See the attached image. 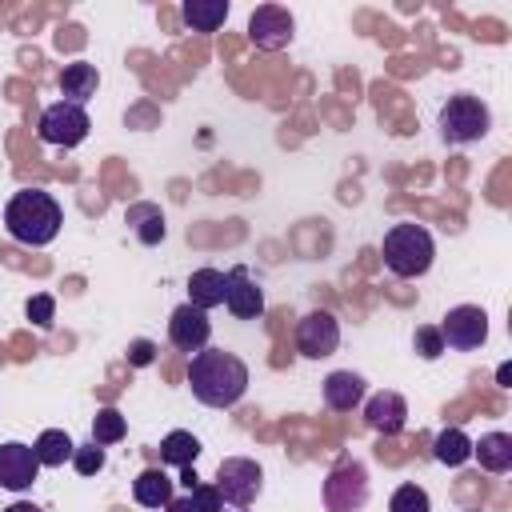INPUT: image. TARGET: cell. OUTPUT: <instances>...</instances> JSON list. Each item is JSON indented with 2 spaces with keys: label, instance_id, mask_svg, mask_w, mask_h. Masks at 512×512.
I'll list each match as a JSON object with an SVG mask.
<instances>
[{
  "label": "cell",
  "instance_id": "cell-3",
  "mask_svg": "<svg viewBox=\"0 0 512 512\" xmlns=\"http://www.w3.org/2000/svg\"><path fill=\"white\" fill-rule=\"evenodd\" d=\"M432 256H436V244H432L428 228H420V224H392L384 232V264H388L392 276H400V280L424 276L432 268Z\"/></svg>",
  "mask_w": 512,
  "mask_h": 512
},
{
  "label": "cell",
  "instance_id": "cell-33",
  "mask_svg": "<svg viewBox=\"0 0 512 512\" xmlns=\"http://www.w3.org/2000/svg\"><path fill=\"white\" fill-rule=\"evenodd\" d=\"M180 480H184V488H188V492L200 484V480H196V472H192V464H188V468H180Z\"/></svg>",
  "mask_w": 512,
  "mask_h": 512
},
{
  "label": "cell",
  "instance_id": "cell-17",
  "mask_svg": "<svg viewBox=\"0 0 512 512\" xmlns=\"http://www.w3.org/2000/svg\"><path fill=\"white\" fill-rule=\"evenodd\" d=\"M132 496L144 508H168V500H172V476L164 468H144L132 480Z\"/></svg>",
  "mask_w": 512,
  "mask_h": 512
},
{
  "label": "cell",
  "instance_id": "cell-8",
  "mask_svg": "<svg viewBox=\"0 0 512 512\" xmlns=\"http://www.w3.org/2000/svg\"><path fill=\"white\" fill-rule=\"evenodd\" d=\"M260 488H264V472H260L256 460H248V456H228V460H220V472H216V492H220V500H228V504H236V508H248V504L260 496Z\"/></svg>",
  "mask_w": 512,
  "mask_h": 512
},
{
  "label": "cell",
  "instance_id": "cell-31",
  "mask_svg": "<svg viewBox=\"0 0 512 512\" xmlns=\"http://www.w3.org/2000/svg\"><path fill=\"white\" fill-rule=\"evenodd\" d=\"M156 360V344L152 340H132L128 344V364L132 368H144V364H152Z\"/></svg>",
  "mask_w": 512,
  "mask_h": 512
},
{
  "label": "cell",
  "instance_id": "cell-35",
  "mask_svg": "<svg viewBox=\"0 0 512 512\" xmlns=\"http://www.w3.org/2000/svg\"><path fill=\"white\" fill-rule=\"evenodd\" d=\"M496 380H500V384L508 388V380H512V368H508V364H500V372H496Z\"/></svg>",
  "mask_w": 512,
  "mask_h": 512
},
{
  "label": "cell",
  "instance_id": "cell-28",
  "mask_svg": "<svg viewBox=\"0 0 512 512\" xmlns=\"http://www.w3.org/2000/svg\"><path fill=\"white\" fill-rule=\"evenodd\" d=\"M412 344H416V352H420L424 360H436V356L444 352V340H440V328H432V324H424V328H416V336H412Z\"/></svg>",
  "mask_w": 512,
  "mask_h": 512
},
{
  "label": "cell",
  "instance_id": "cell-18",
  "mask_svg": "<svg viewBox=\"0 0 512 512\" xmlns=\"http://www.w3.org/2000/svg\"><path fill=\"white\" fill-rule=\"evenodd\" d=\"M180 16L192 32H216L228 20V0H184Z\"/></svg>",
  "mask_w": 512,
  "mask_h": 512
},
{
  "label": "cell",
  "instance_id": "cell-25",
  "mask_svg": "<svg viewBox=\"0 0 512 512\" xmlns=\"http://www.w3.org/2000/svg\"><path fill=\"white\" fill-rule=\"evenodd\" d=\"M124 432H128V424H124V416L116 412V408H100L96 416H92V444H116V440H124Z\"/></svg>",
  "mask_w": 512,
  "mask_h": 512
},
{
  "label": "cell",
  "instance_id": "cell-24",
  "mask_svg": "<svg viewBox=\"0 0 512 512\" xmlns=\"http://www.w3.org/2000/svg\"><path fill=\"white\" fill-rule=\"evenodd\" d=\"M432 456L448 468H460L464 460H472V440L460 432V428H444L436 440H432Z\"/></svg>",
  "mask_w": 512,
  "mask_h": 512
},
{
  "label": "cell",
  "instance_id": "cell-23",
  "mask_svg": "<svg viewBox=\"0 0 512 512\" xmlns=\"http://www.w3.org/2000/svg\"><path fill=\"white\" fill-rule=\"evenodd\" d=\"M128 224L136 228V240L140 244H160L164 240V212L156 204H132L128 208Z\"/></svg>",
  "mask_w": 512,
  "mask_h": 512
},
{
  "label": "cell",
  "instance_id": "cell-10",
  "mask_svg": "<svg viewBox=\"0 0 512 512\" xmlns=\"http://www.w3.org/2000/svg\"><path fill=\"white\" fill-rule=\"evenodd\" d=\"M292 32H296V20H292V12L280 8V4H260V8L248 16V40H252L256 48H264V52H280V48L292 40Z\"/></svg>",
  "mask_w": 512,
  "mask_h": 512
},
{
  "label": "cell",
  "instance_id": "cell-34",
  "mask_svg": "<svg viewBox=\"0 0 512 512\" xmlns=\"http://www.w3.org/2000/svg\"><path fill=\"white\" fill-rule=\"evenodd\" d=\"M4 512H44V508H36V504H28V500H16V504H8Z\"/></svg>",
  "mask_w": 512,
  "mask_h": 512
},
{
  "label": "cell",
  "instance_id": "cell-22",
  "mask_svg": "<svg viewBox=\"0 0 512 512\" xmlns=\"http://www.w3.org/2000/svg\"><path fill=\"white\" fill-rule=\"evenodd\" d=\"M196 456H200V440L184 428H176L160 440V460L172 464V468H188V464H196Z\"/></svg>",
  "mask_w": 512,
  "mask_h": 512
},
{
  "label": "cell",
  "instance_id": "cell-20",
  "mask_svg": "<svg viewBox=\"0 0 512 512\" xmlns=\"http://www.w3.org/2000/svg\"><path fill=\"white\" fill-rule=\"evenodd\" d=\"M472 456H480V468H488V472H508L512 468V436L488 432L472 444Z\"/></svg>",
  "mask_w": 512,
  "mask_h": 512
},
{
  "label": "cell",
  "instance_id": "cell-5",
  "mask_svg": "<svg viewBox=\"0 0 512 512\" xmlns=\"http://www.w3.org/2000/svg\"><path fill=\"white\" fill-rule=\"evenodd\" d=\"M92 120L80 104H68V100H56L40 112V124H36V136L52 148H76L84 136H88Z\"/></svg>",
  "mask_w": 512,
  "mask_h": 512
},
{
  "label": "cell",
  "instance_id": "cell-14",
  "mask_svg": "<svg viewBox=\"0 0 512 512\" xmlns=\"http://www.w3.org/2000/svg\"><path fill=\"white\" fill-rule=\"evenodd\" d=\"M364 420H368L372 432L396 436V432H404V424H408V400H404L400 392H376V396L364 404Z\"/></svg>",
  "mask_w": 512,
  "mask_h": 512
},
{
  "label": "cell",
  "instance_id": "cell-11",
  "mask_svg": "<svg viewBox=\"0 0 512 512\" xmlns=\"http://www.w3.org/2000/svg\"><path fill=\"white\" fill-rule=\"evenodd\" d=\"M36 476H40V460L32 444H20V440L0 444V488L24 492L36 484Z\"/></svg>",
  "mask_w": 512,
  "mask_h": 512
},
{
  "label": "cell",
  "instance_id": "cell-2",
  "mask_svg": "<svg viewBox=\"0 0 512 512\" xmlns=\"http://www.w3.org/2000/svg\"><path fill=\"white\" fill-rule=\"evenodd\" d=\"M60 224H64V212H60V204H56L44 188H20V192L8 200V208H4V228H8V236H12L16 244H28V248L52 244L56 232H60Z\"/></svg>",
  "mask_w": 512,
  "mask_h": 512
},
{
  "label": "cell",
  "instance_id": "cell-36",
  "mask_svg": "<svg viewBox=\"0 0 512 512\" xmlns=\"http://www.w3.org/2000/svg\"><path fill=\"white\" fill-rule=\"evenodd\" d=\"M220 512H224V508H220ZM236 512H244V508H236Z\"/></svg>",
  "mask_w": 512,
  "mask_h": 512
},
{
  "label": "cell",
  "instance_id": "cell-32",
  "mask_svg": "<svg viewBox=\"0 0 512 512\" xmlns=\"http://www.w3.org/2000/svg\"><path fill=\"white\" fill-rule=\"evenodd\" d=\"M164 512H192V500H188V496H184V500H176V496H172Z\"/></svg>",
  "mask_w": 512,
  "mask_h": 512
},
{
  "label": "cell",
  "instance_id": "cell-12",
  "mask_svg": "<svg viewBox=\"0 0 512 512\" xmlns=\"http://www.w3.org/2000/svg\"><path fill=\"white\" fill-rule=\"evenodd\" d=\"M208 336H212L208 312H200V308H192V304L172 308V316H168V340H172L180 352H188V356L204 352V348H208Z\"/></svg>",
  "mask_w": 512,
  "mask_h": 512
},
{
  "label": "cell",
  "instance_id": "cell-16",
  "mask_svg": "<svg viewBox=\"0 0 512 512\" xmlns=\"http://www.w3.org/2000/svg\"><path fill=\"white\" fill-rule=\"evenodd\" d=\"M188 304L200 312L224 304V272L220 268H196L188 276Z\"/></svg>",
  "mask_w": 512,
  "mask_h": 512
},
{
  "label": "cell",
  "instance_id": "cell-21",
  "mask_svg": "<svg viewBox=\"0 0 512 512\" xmlns=\"http://www.w3.org/2000/svg\"><path fill=\"white\" fill-rule=\"evenodd\" d=\"M32 448H36L40 468H64V460H72V452H76V444H72V436H68L64 428L40 432V440H36Z\"/></svg>",
  "mask_w": 512,
  "mask_h": 512
},
{
  "label": "cell",
  "instance_id": "cell-30",
  "mask_svg": "<svg viewBox=\"0 0 512 512\" xmlns=\"http://www.w3.org/2000/svg\"><path fill=\"white\" fill-rule=\"evenodd\" d=\"M188 500H192V512H220V508H224L216 484H196V488L188 492Z\"/></svg>",
  "mask_w": 512,
  "mask_h": 512
},
{
  "label": "cell",
  "instance_id": "cell-9",
  "mask_svg": "<svg viewBox=\"0 0 512 512\" xmlns=\"http://www.w3.org/2000/svg\"><path fill=\"white\" fill-rule=\"evenodd\" d=\"M340 348V320L332 312H308L300 324H296V352L308 356V360H324Z\"/></svg>",
  "mask_w": 512,
  "mask_h": 512
},
{
  "label": "cell",
  "instance_id": "cell-1",
  "mask_svg": "<svg viewBox=\"0 0 512 512\" xmlns=\"http://www.w3.org/2000/svg\"><path fill=\"white\" fill-rule=\"evenodd\" d=\"M188 388L208 408H232L248 392V364L236 352L204 348L188 364Z\"/></svg>",
  "mask_w": 512,
  "mask_h": 512
},
{
  "label": "cell",
  "instance_id": "cell-13",
  "mask_svg": "<svg viewBox=\"0 0 512 512\" xmlns=\"http://www.w3.org/2000/svg\"><path fill=\"white\" fill-rule=\"evenodd\" d=\"M224 304L236 320H256L264 312V288L252 280L248 268L236 264L232 272H224Z\"/></svg>",
  "mask_w": 512,
  "mask_h": 512
},
{
  "label": "cell",
  "instance_id": "cell-7",
  "mask_svg": "<svg viewBox=\"0 0 512 512\" xmlns=\"http://www.w3.org/2000/svg\"><path fill=\"white\" fill-rule=\"evenodd\" d=\"M436 328H440L444 348L472 352V348H480L488 340V312L480 304H456V308L444 312V320Z\"/></svg>",
  "mask_w": 512,
  "mask_h": 512
},
{
  "label": "cell",
  "instance_id": "cell-27",
  "mask_svg": "<svg viewBox=\"0 0 512 512\" xmlns=\"http://www.w3.org/2000/svg\"><path fill=\"white\" fill-rule=\"evenodd\" d=\"M72 464H76L80 476H96V472L104 468V448H100V444H76Z\"/></svg>",
  "mask_w": 512,
  "mask_h": 512
},
{
  "label": "cell",
  "instance_id": "cell-4",
  "mask_svg": "<svg viewBox=\"0 0 512 512\" xmlns=\"http://www.w3.org/2000/svg\"><path fill=\"white\" fill-rule=\"evenodd\" d=\"M488 128H492V112H488V104L480 96L460 92V96H448L444 100V108H440V132H444L448 144H472V140L488 136Z\"/></svg>",
  "mask_w": 512,
  "mask_h": 512
},
{
  "label": "cell",
  "instance_id": "cell-19",
  "mask_svg": "<svg viewBox=\"0 0 512 512\" xmlns=\"http://www.w3.org/2000/svg\"><path fill=\"white\" fill-rule=\"evenodd\" d=\"M96 84H100V76H96V68L84 64V60H76V64H68V68L60 72V92H64L68 104H84L88 96H96Z\"/></svg>",
  "mask_w": 512,
  "mask_h": 512
},
{
  "label": "cell",
  "instance_id": "cell-15",
  "mask_svg": "<svg viewBox=\"0 0 512 512\" xmlns=\"http://www.w3.org/2000/svg\"><path fill=\"white\" fill-rule=\"evenodd\" d=\"M360 400H364V376H356V372H332L324 380V404L332 412H352Z\"/></svg>",
  "mask_w": 512,
  "mask_h": 512
},
{
  "label": "cell",
  "instance_id": "cell-29",
  "mask_svg": "<svg viewBox=\"0 0 512 512\" xmlns=\"http://www.w3.org/2000/svg\"><path fill=\"white\" fill-rule=\"evenodd\" d=\"M52 316H56V300H52L48 292H36V296L28 300V320H32L36 328H48Z\"/></svg>",
  "mask_w": 512,
  "mask_h": 512
},
{
  "label": "cell",
  "instance_id": "cell-26",
  "mask_svg": "<svg viewBox=\"0 0 512 512\" xmlns=\"http://www.w3.org/2000/svg\"><path fill=\"white\" fill-rule=\"evenodd\" d=\"M428 508L432 504H428V492L420 484H400L388 500V512H428Z\"/></svg>",
  "mask_w": 512,
  "mask_h": 512
},
{
  "label": "cell",
  "instance_id": "cell-6",
  "mask_svg": "<svg viewBox=\"0 0 512 512\" xmlns=\"http://www.w3.org/2000/svg\"><path fill=\"white\" fill-rule=\"evenodd\" d=\"M324 504L328 512H360L368 504V472L360 460H340L324 476Z\"/></svg>",
  "mask_w": 512,
  "mask_h": 512
}]
</instances>
